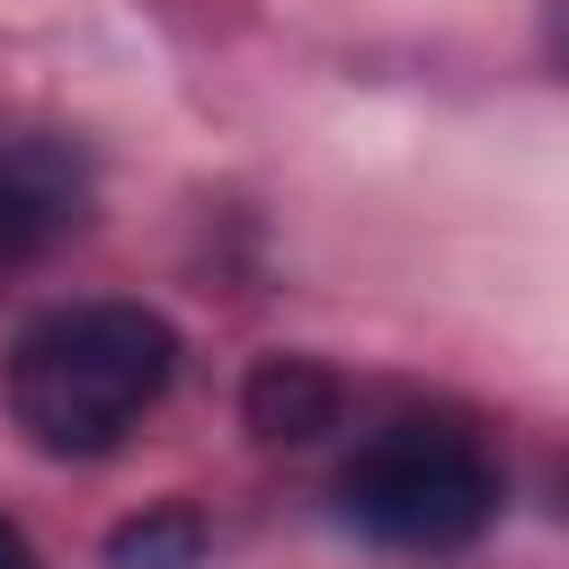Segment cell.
Returning <instances> with one entry per match:
<instances>
[{"label":"cell","instance_id":"obj_1","mask_svg":"<svg viewBox=\"0 0 569 569\" xmlns=\"http://www.w3.org/2000/svg\"><path fill=\"white\" fill-rule=\"evenodd\" d=\"M178 373V329L142 302H62L18 329L0 365V400L18 436L53 462H98L116 453L169 391Z\"/></svg>","mask_w":569,"mask_h":569},{"label":"cell","instance_id":"obj_2","mask_svg":"<svg viewBox=\"0 0 569 569\" xmlns=\"http://www.w3.org/2000/svg\"><path fill=\"white\" fill-rule=\"evenodd\" d=\"M338 516L382 551H462L498 525V453L462 418H391L347 453Z\"/></svg>","mask_w":569,"mask_h":569},{"label":"cell","instance_id":"obj_3","mask_svg":"<svg viewBox=\"0 0 569 569\" xmlns=\"http://www.w3.org/2000/svg\"><path fill=\"white\" fill-rule=\"evenodd\" d=\"M89 222V160L62 133H0V276Z\"/></svg>","mask_w":569,"mask_h":569},{"label":"cell","instance_id":"obj_4","mask_svg":"<svg viewBox=\"0 0 569 569\" xmlns=\"http://www.w3.org/2000/svg\"><path fill=\"white\" fill-rule=\"evenodd\" d=\"M338 409H347V382L311 356H267L240 382V418H249L258 445H311V436L338 427Z\"/></svg>","mask_w":569,"mask_h":569},{"label":"cell","instance_id":"obj_5","mask_svg":"<svg viewBox=\"0 0 569 569\" xmlns=\"http://www.w3.org/2000/svg\"><path fill=\"white\" fill-rule=\"evenodd\" d=\"M107 569H204V516L196 507H142L107 533Z\"/></svg>","mask_w":569,"mask_h":569},{"label":"cell","instance_id":"obj_6","mask_svg":"<svg viewBox=\"0 0 569 569\" xmlns=\"http://www.w3.org/2000/svg\"><path fill=\"white\" fill-rule=\"evenodd\" d=\"M0 569H44V560H36V542H27L9 516H0Z\"/></svg>","mask_w":569,"mask_h":569},{"label":"cell","instance_id":"obj_7","mask_svg":"<svg viewBox=\"0 0 569 569\" xmlns=\"http://www.w3.org/2000/svg\"><path fill=\"white\" fill-rule=\"evenodd\" d=\"M551 62L569 71V0H551Z\"/></svg>","mask_w":569,"mask_h":569}]
</instances>
